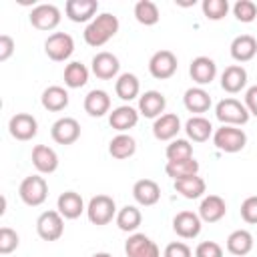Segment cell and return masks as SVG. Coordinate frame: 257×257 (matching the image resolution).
Segmentation results:
<instances>
[{
  "instance_id": "obj_1",
  "label": "cell",
  "mask_w": 257,
  "mask_h": 257,
  "mask_svg": "<svg viewBox=\"0 0 257 257\" xmlns=\"http://www.w3.org/2000/svg\"><path fill=\"white\" fill-rule=\"evenodd\" d=\"M118 26H120V22H118V18H116L114 14L102 12V14H98L92 22L86 24V28H84V32H82L84 42H86L88 46H92V48H98V46L106 44V42L118 32Z\"/></svg>"
},
{
  "instance_id": "obj_2",
  "label": "cell",
  "mask_w": 257,
  "mask_h": 257,
  "mask_svg": "<svg viewBox=\"0 0 257 257\" xmlns=\"http://www.w3.org/2000/svg\"><path fill=\"white\" fill-rule=\"evenodd\" d=\"M215 116L221 124L229 126H243L249 122V110L247 106L237 98H223L215 106Z\"/></svg>"
},
{
  "instance_id": "obj_3",
  "label": "cell",
  "mask_w": 257,
  "mask_h": 257,
  "mask_svg": "<svg viewBox=\"0 0 257 257\" xmlns=\"http://www.w3.org/2000/svg\"><path fill=\"white\" fill-rule=\"evenodd\" d=\"M116 203L108 195H94L86 205V217L92 225H108L112 219H116Z\"/></svg>"
},
{
  "instance_id": "obj_4",
  "label": "cell",
  "mask_w": 257,
  "mask_h": 257,
  "mask_svg": "<svg viewBox=\"0 0 257 257\" xmlns=\"http://www.w3.org/2000/svg\"><path fill=\"white\" fill-rule=\"evenodd\" d=\"M213 143L219 151L223 153H239L245 149L247 145V135L243 128L239 126H229V124H221L215 133H213Z\"/></svg>"
},
{
  "instance_id": "obj_5",
  "label": "cell",
  "mask_w": 257,
  "mask_h": 257,
  "mask_svg": "<svg viewBox=\"0 0 257 257\" xmlns=\"http://www.w3.org/2000/svg\"><path fill=\"white\" fill-rule=\"evenodd\" d=\"M18 195H20V199H22L24 205H28V207H38V205H42V203L46 201V197H48V183H46V179L40 177V175H30V177H26V179L20 183Z\"/></svg>"
},
{
  "instance_id": "obj_6",
  "label": "cell",
  "mask_w": 257,
  "mask_h": 257,
  "mask_svg": "<svg viewBox=\"0 0 257 257\" xmlns=\"http://www.w3.org/2000/svg\"><path fill=\"white\" fill-rule=\"evenodd\" d=\"M44 52L54 62H64L74 52V40L68 32H52L44 40Z\"/></svg>"
},
{
  "instance_id": "obj_7",
  "label": "cell",
  "mask_w": 257,
  "mask_h": 257,
  "mask_svg": "<svg viewBox=\"0 0 257 257\" xmlns=\"http://www.w3.org/2000/svg\"><path fill=\"white\" fill-rule=\"evenodd\" d=\"M36 233L42 241H58L64 233V217L58 211H44L36 219Z\"/></svg>"
},
{
  "instance_id": "obj_8",
  "label": "cell",
  "mask_w": 257,
  "mask_h": 257,
  "mask_svg": "<svg viewBox=\"0 0 257 257\" xmlns=\"http://www.w3.org/2000/svg\"><path fill=\"white\" fill-rule=\"evenodd\" d=\"M179 60L171 50H157L149 60V72L157 80H167L177 72Z\"/></svg>"
},
{
  "instance_id": "obj_9",
  "label": "cell",
  "mask_w": 257,
  "mask_h": 257,
  "mask_svg": "<svg viewBox=\"0 0 257 257\" xmlns=\"http://www.w3.org/2000/svg\"><path fill=\"white\" fill-rule=\"evenodd\" d=\"M60 10L54 4H38L30 10V24L36 30H54L60 24Z\"/></svg>"
},
{
  "instance_id": "obj_10",
  "label": "cell",
  "mask_w": 257,
  "mask_h": 257,
  "mask_svg": "<svg viewBox=\"0 0 257 257\" xmlns=\"http://www.w3.org/2000/svg\"><path fill=\"white\" fill-rule=\"evenodd\" d=\"M8 131L16 141H32L38 133V120L28 112H16L8 120Z\"/></svg>"
},
{
  "instance_id": "obj_11",
  "label": "cell",
  "mask_w": 257,
  "mask_h": 257,
  "mask_svg": "<svg viewBox=\"0 0 257 257\" xmlns=\"http://www.w3.org/2000/svg\"><path fill=\"white\" fill-rule=\"evenodd\" d=\"M50 137L56 145H72L80 139V124L72 116H62L50 126Z\"/></svg>"
},
{
  "instance_id": "obj_12",
  "label": "cell",
  "mask_w": 257,
  "mask_h": 257,
  "mask_svg": "<svg viewBox=\"0 0 257 257\" xmlns=\"http://www.w3.org/2000/svg\"><path fill=\"white\" fill-rule=\"evenodd\" d=\"M90 70L96 78L100 80H112L114 76H118V70H120V62L118 58L112 54V52H96L92 56V62H90Z\"/></svg>"
},
{
  "instance_id": "obj_13",
  "label": "cell",
  "mask_w": 257,
  "mask_h": 257,
  "mask_svg": "<svg viewBox=\"0 0 257 257\" xmlns=\"http://www.w3.org/2000/svg\"><path fill=\"white\" fill-rule=\"evenodd\" d=\"M124 253L126 257H161L157 243L145 233H133L124 241Z\"/></svg>"
},
{
  "instance_id": "obj_14",
  "label": "cell",
  "mask_w": 257,
  "mask_h": 257,
  "mask_svg": "<svg viewBox=\"0 0 257 257\" xmlns=\"http://www.w3.org/2000/svg\"><path fill=\"white\" fill-rule=\"evenodd\" d=\"M201 227H203V221H201L199 213L181 211L173 217V231L181 239H195L201 233Z\"/></svg>"
},
{
  "instance_id": "obj_15",
  "label": "cell",
  "mask_w": 257,
  "mask_h": 257,
  "mask_svg": "<svg viewBox=\"0 0 257 257\" xmlns=\"http://www.w3.org/2000/svg\"><path fill=\"white\" fill-rule=\"evenodd\" d=\"M137 122H139V108H133L131 104H120L108 112V124L118 133H126L135 128Z\"/></svg>"
},
{
  "instance_id": "obj_16",
  "label": "cell",
  "mask_w": 257,
  "mask_h": 257,
  "mask_svg": "<svg viewBox=\"0 0 257 257\" xmlns=\"http://www.w3.org/2000/svg\"><path fill=\"white\" fill-rule=\"evenodd\" d=\"M98 10V2L96 0H68L64 4V12L66 18L72 22H92Z\"/></svg>"
},
{
  "instance_id": "obj_17",
  "label": "cell",
  "mask_w": 257,
  "mask_h": 257,
  "mask_svg": "<svg viewBox=\"0 0 257 257\" xmlns=\"http://www.w3.org/2000/svg\"><path fill=\"white\" fill-rule=\"evenodd\" d=\"M189 74L191 78L199 84V86H205V84H211L217 76V64L213 58L209 56H197L191 60V66H189Z\"/></svg>"
},
{
  "instance_id": "obj_18",
  "label": "cell",
  "mask_w": 257,
  "mask_h": 257,
  "mask_svg": "<svg viewBox=\"0 0 257 257\" xmlns=\"http://www.w3.org/2000/svg\"><path fill=\"white\" fill-rule=\"evenodd\" d=\"M227 215V203L219 195H207L201 199L199 217L203 223H217Z\"/></svg>"
},
{
  "instance_id": "obj_19",
  "label": "cell",
  "mask_w": 257,
  "mask_h": 257,
  "mask_svg": "<svg viewBox=\"0 0 257 257\" xmlns=\"http://www.w3.org/2000/svg\"><path fill=\"white\" fill-rule=\"evenodd\" d=\"M167 98L159 90H147L139 96V114L147 118H159L165 112Z\"/></svg>"
},
{
  "instance_id": "obj_20",
  "label": "cell",
  "mask_w": 257,
  "mask_h": 257,
  "mask_svg": "<svg viewBox=\"0 0 257 257\" xmlns=\"http://www.w3.org/2000/svg\"><path fill=\"white\" fill-rule=\"evenodd\" d=\"M56 211L64 219H78L86 211V207H84L82 197L76 191H64L56 199Z\"/></svg>"
},
{
  "instance_id": "obj_21",
  "label": "cell",
  "mask_w": 257,
  "mask_h": 257,
  "mask_svg": "<svg viewBox=\"0 0 257 257\" xmlns=\"http://www.w3.org/2000/svg\"><path fill=\"white\" fill-rule=\"evenodd\" d=\"M133 197L143 207H153L161 199V187L153 179H139L133 185Z\"/></svg>"
},
{
  "instance_id": "obj_22",
  "label": "cell",
  "mask_w": 257,
  "mask_h": 257,
  "mask_svg": "<svg viewBox=\"0 0 257 257\" xmlns=\"http://www.w3.org/2000/svg\"><path fill=\"white\" fill-rule=\"evenodd\" d=\"M181 131V118L173 112H165L153 122V135L157 141H175Z\"/></svg>"
},
{
  "instance_id": "obj_23",
  "label": "cell",
  "mask_w": 257,
  "mask_h": 257,
  "mask_svg": "<svg viewBox=\"0 0 257 257\" xmlns=\"http://www.w3.org/2000/svg\"><path fill=\"white\" fill-rule=\"evenodd\" d=\"M32 165L40 175H50L58 169V155L48 145H36L32 149Z\"/></svg>"
},
{
  "instance_id": "obj_24",
  "label": "cell",
  "mask_w": 257,
  "mask_h": 257,
  "mask_svg": "<svg viewBox=\"0 0 257 257\" xmlns=\"http://www.w3.org/2000/svg\"><path fill=\"white\" fill-rule=\"evenodd\" d=\"M183 104L189 112H195V116H201V112H207L211 108V94L203 86H191L183 94Z\"/></svg>"
},
{
  "instance_id": "obj_25",
  "label": "cell",
  "mask_w": 257,
  "mask_h": 257,
  "mask_svg": "<svg viewBox=\"0 0 257 257\" xmlns=\"http://www.w3.org/2000/svg\"><path fill=\"white\" fill-rule=\"evenodd\" d=\"M247 84V70L241 64H231L221 72V88L229 94H237Z\"/></svg>"
},
{
  "instance_id": "obj_26",
  "label": "cell",
  "mask_w": 257,
  "mask_h": 257,
  "mask_svg": "<svg viewBox=\"0 0 257 257\" xmlns=\"http://www.w3.org/2000/svg\"><path fill=\"white\" fill-rule=\"evenodd\" d=\"M84 110L88 116H104L106 112H110V96L106 90L102 88H92L86 96H84Z\"/></svg>"
},
{
  "instance_id": "obj_27",
  "label": "cell",
  "mask_w": 257,
  "mask_h": 257,
  "mask_svg": "<svg viewBox=\"0 0 257 257\" xmlns=\"http://www.w3.org/2000/svg\"><path fill=\"white\" fill-rule=\"evenodd\" d=\"M229 52L237 62H249L257 54V40L251 34H239L233 38Z\"/></svg>"
},
{
  "instance_id": "obj_28",
  "label": "cell",
  "mask_w": 257,
  "mask_h": 257,
  "mask_svg": "<svg viewBox=\"0 0 257 257\" xmlns=\"http://www.w3.org/2000/svg\"><path fill=\"white\" fill-rule=\"evenodd\" d=\"M114 92L124 102H131V100L139 98L141 96V82H139L137 74H133V72L118 74L116 80H114Z\"/></svg>"
},
{
  "instance_id": "obj_29",
  "label": "cell",
  "mask_w": 257,
  "mask_h": 257,
  "mask_svg": "<svg viewBox=\"0 0 257 257\" xmlns=\"http://www.w3.org/2000/svg\"><path fill=\"white\" fill-rule=\"evenodd\" d=\"M68 90L64 86H58V84H52L48 88L42 90V96H40V102L46 110L50 112H60L68 106Z\"/></svg>"
},
{
  "instance_id": "obj_30",
  "label": "cell",
  "mask_w": 257,
  "mask_h": 257,
  "mask_svg": "<svg viewBox=\"0 0 257 257\" xmlns=\"http://www.w3.org/2000/svg\"><path fill=\"white\" fill-rule=\"evenodd\" d=\"M108 153H110L112 159L124 161V159L133 157V155L137 153V141H135L131 135H126V133H118L116 137L110 139V143H108Z\"/></svg>"
},
{
  "instance_id": "obj_31",
  "label": "cell",
  "mask_w": 257,
  "mask_h": 257,
  "mask_svg": "<svg viewBox=\"0 0 257 257\" xmlns=\"http://www.w3.org/2000/svg\"><path fill=\"white\" fill-rule=\"evenodd\" d=\"M173 187L185 199H201L205 195V191H207V185H205V181L199 175L177 179V181H173Z\"/></svg>"
},
{
  "instance_id": "obj_32",
  "label": "cell",
  "mask_w": 257,
  "mask_h": 257,
  "mask_svg": "<svg viewBox=\"0 0 257 257\" xmlns=\"http://www.w3.org/2000/svg\"><path fill=\"white\" fill-rule=\"evenodd\" d=\"M185 133H187L189 141L205 143V141H209V137H213V124L205 116H191L185 122Z\"/></svg>"
},
{
  "instance_id": "obj_33",
  "label": "cell",
  "mask_w": 257,
  "mask_h": 257,
  "mask_svg": "<svg viewBox=\"0 0 257 257\" xmlns=\"http://www.w3.org/2000/svg\"><path fill=\"white\" fill-rule=\"evenodd\" d=\"M253 249V235L247 229H237L227 237V251L235 257H243Z\"/></svg>"
},
{
  "instance_id": "obj_34",
  "label": "cell",
  "mask_w": 257,
  "mask_h": 257,
  "mask_svg": "<svg viewBox=\"0 0 257 257\" xmlns=\"http://www.w3.org/2000/svg\"><path fill=\"white\" fill-rule=\"evenodd\" d=\"M114 221H116V225H118L120 231H124V233H135V231L141 227L143 215H141L139 207H135V205H124L122 209H118Z\"/></svg>"
},
{
  "instance_id": "obj_35",
  "label": "cell",
  "mask_w": 257,
  "mask_h": 257,
  "mask_svg": "<svg viewBox=\"0 0 257 257\" xmlns=\"http://www.w3.org/2000/svg\"><path fill=\"white\" fill-rule=\"evenodd\" d=\"M88 82V68L78 62V60H72L64 66V84L68 88H80Z\"/></svg>"
},
{
  "instance_id": "obj_36",
  "label": "cell",
  "mask_w": 257,
  "mask_h": 257,
  "mask_svg": "<svg viewBox=\"0 0 257 257\" xmlns=\"http://www.w3.org/2000/svg\"><path fill=\"white\" fill-rule=\"evenodd\" d=\"M165 173H167L173 181L183 179V177L199 175V161H195V159H187V161H167Z\"/></svg>"
},
{
  "instance_id": "obj_37",
  "label": "cell",
  "mask_w": 257,
  "mask_h": 257,
  "mask_svg": "<svg viewBox=\"0 0 257 257\" xmlns=\"http://www.w3.org/2000/svg\"><path fill=\"white\" fill-rule=\"evenodd\" d=\"M135 18L139 24L143 26H155L161 18V12H159V6L151 0H139L135 4Z\"/></svg>"
},
{
  "instance_id": "obj_38",
  "label": "cell",
  "mask_w": 257,
  "mask_h": 257,
  "mask_svg": "<svg viewBox=\"0 0 257 257\" xmlns=\"http://www.w3.org/2000/svg\"><path fill=\"white\" fill-rule=\"evenodd\" d=\"M167 161H187L193 159V145L187 139H175L167 145Z\"/></svg>"
},
{
  "instance_id": "obj_39",
  "label": "cell",
  "mask_w": 257,
  "mask_h": 257,
  "mask_svg": "<svg viewBox=\"0 0 257 257\" xmlns=\"http://www.w3.org/2000/svg\"><path fill=\"white\" fill-rule=\"evenodd\" d=\"M233 16L239 20V22H253L257 18V6L253 0H237L233 4Z\"/></svg>"
},
{
  "instance_id": "obj_40",
  "label": "cell",
  "mask_w": 257,
  "mask_h": 257,
  "mask_svg": "<svg viewBox=\"0 0 257 257\" xmlns=\"http://www.w3.org/2000/svg\"><path fill=\"white\" fill-rule=\"evenodd\" d=\"M201 8L209 20H221L229 12V2L227 0H203Z\"/></svg>"
},
{
  "instance_id": "obj_41",
  "label": "cell",
  "mask_w": 257,
  "mask_h": 257,
  "mask_svg": "<svg viewBox=\"0 0 257 257\" xmlns=\"http://www.w3.org/2000/svg\"><path fill=\"white\" fill-rule=\"evenodd\" d=\"M18 245H20L18 233H16L14 229H10V227H2V229H0V253H2V255H8V253H12Z\"/></svg>"
},
{
  "instance_id": "obj_42",
  "label": "cell",
  "mask_w": 257,
  "mask_h": 257,
  "mask_svg": "<svg viewBox=\"0 0 257 257\" xmlns=\"http://www.w3.org/2000/svg\"><path fill=\"white\" fill-rule=\"evenodd\" d=\"M241 219L249 225H257V195H251L241 203Z\"/></svg>"
},
{
  "instance_id": "obj_43",
  "label": "cell",
  "mask_w": 257,
  "mask_h": 257,
  "mask_svg": "<svg viewBox=\"0 0 257 257\" xmlns=\"http://www.w3.org/2000/svg\"><path fill=\"white\" fill-rule=\"evenodd\" d=\"M195 257H223V247L215 241H203L197 245Z\"/></svg>"
},
{
  "instance_id": "obj_44",
  "label": "cell",
  "mask_w": 257,
  "mask_h": 257,
  "mask_svg": "<svg viewBox=\"0 0 257 257\" xmlns=\"http://www.w3.org/2000/svg\"><path fill=\"white\" fill-rule=\"evenodd\" d=\"M163 257H193V251H191V247H189L187 243H183V241H173V243H169V245L165 247Z\"/></svg>"
},
{
  "instance_id": "obj_45",
  "label": "cell",
  "mask_w": 257,
  "mask_h": 257,
  "mask_svg": "<svg viewBox=\"0 0 257 257\" xmlns=\"http://www.w3.org/2000/svg\"><path fill=\"white\" fill-rule=\"evenodd\" d=\"M14 48H16L14 38L8 36V34H2L0 36V62H6L14 54Z\"/></svg>"
},
{
  "instance_id": "obj_46",
  "label": "cell",
  "mask_w": 257,
  "mask_h": 257,
  "mask_svg": "<svg viewBox=\"0 0 257 257\" xmlns=\"http://www.w3.org/2000/svg\"><path fill=\"white\" fill-rule=\"evenodd\" d=\"M243 104L247 106L249 114L257 116V84H253V86L247 88V92H245V102H243Z\"/></svg>"
},
{
  "instance_id": "obj_47",
  "label": "cell",
  "mask_w": 257,
  "mask_h": 257,
  "mask_svg": "<svg viewBox=\"0 0 257 257\" xmlns=\"http://www.w3.org/2000/svg\"><path fill=\"white\" fill-rule=\"evenodd\" d=\"M92 257H112L110 253H106V251H98V253H94Z\"/></svg>"
}]
</instances>
